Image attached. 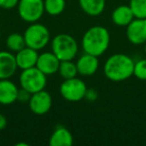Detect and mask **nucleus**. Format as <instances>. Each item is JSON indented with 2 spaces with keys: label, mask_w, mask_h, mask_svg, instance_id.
Wrapping results in <instances>:
<instances>
[{
  "label": "nucleus",
  "mask_w": 146,
  "mask_h": 146,
  "mask_svg": "<svg viewBox=\"0 0 146 146\" xmlns=\"http://www.w3.org/2000/svg\"><path fill=\"white\" fill-rule=\"evenodd\" d=\"M110 44V34L107 28L94 25L88 28L81 39V47L84 53L99 57L103 55Z\"/></svg>",
  "instance_id": "nucleus-1"
},
{
  "label": "nucleus",
  "mask_w": 146,
  "mask_h": 146,
  "mask_svg": "<svg viewBox=\"0 0 146 146\" xmlns=\"http://www.w3.org/2000/svg\"><path fill=\"white\" fill-rule=\"evenodd\" d=\"M134 61L123 53H116L107 58L103 66L104 75L114 82H121L133 75Z\"/></svg>",
  "instance_id": "nucleus-2"
},
{
  "label": "nucleus",
  "mask_w": 146,
  "mask_h": 146,
  "mask_svg": "<svg viewBox=\"0 0 146 146\" xmlns=\"http://www.w3.org/2000/svg\"><path fill=\"white\" fill-rule=\"evenodd\" d=\"M78 42L68 33H59L51 40V51L60 59L73 60L78 54Z\"/></svg>",
  "instance_id": "nucleus-3"
},
{
  "label": "nucleus",
  "mask_w": 146,
  "mask_h": 146,
  "mask_svg": "<svg viewBox=\"0 0 146 146\" xmlns=\"http://www.w3.org/2000/svg\"><path fill=\"white\" fill-rule=\"evenodd\" d=\"M23 36L26 46L37 51L45 48L50 42V32L48 28L39 22L30 23V25L25 29Z\"/></svg>",
  "instance_id": "nucleus-4"
},
{
  "label": "nucleus",
  "mask_w": 146,
  "mask_h": 146,
  "mask_svg": "<svg viewBox=\"0 0 146 146\" xmlns=\"http://www.w3.org/2000/svg\"><path fill=\"white\" fill-rule=\"evenodd\" d=\"M20 87L31 94L44 90L47 85V76L36 66L22 70L19 75Z\"/></svg>",
  "instance_id": "nucleus-5"
},
{
  "label": "nucleus",
  "mask_w": 146,
  "mask_h": 146,
  "mask_svg": "<svg viewBox=\"0 0 146 146\" xmlns=\"http://www.w3.org/2000/svg\"><path fill=\"white\" fill-rule=\"evenodd\" d=\"M87 89L85 82L76 76L74 78L63 80L59 87V93L61 97L66 101L78 102L85 98Z\"/></svg>",
  "instance_id": "nucleus-6"
},
{
  "label": "nucleus",
  "mask_w": 146,
  "mask_h": 146,
  "mask_svg": "<svg viewBox=\"0 0 146 146\" xmlns=\"http://www.w3.org/2000/svg\"><path fill=\"white\" fill-rule=\"evenodd\" d=\"M17 12L25 22H38L45 12L44 0H19Z\"/></svg>",
  "instance_id": "nucleus-7"
},
{
  "label": "nucleus",
  "mask_w": 146,
  "mask_h": 146,
  "mask_svg": "<svg viewBox=\"0 0 146 146\" xmlns=\"http://www.w3.org/2000/svg\"><path fill=\"white\" fill-rule=\"evenodd\" d=\"M28 104L31 112L36 115H44L52 107V96L45 89L41 90L31 94Z\"/></svg>",
  "instance_id": "nucleus-8"
},
{
  "label": "nucleus",
  "mask_w": 146,
  "mask_h": 146,
  "mask_svg": "<svg viewBox=\"0 0 146 146\" xmlns=\"http://www.w3.org/2000/svg\"><path fill=\"white\" fill-rule=\"evenodd\" d=\"M126 37L131 44H144L146 42V18H134L126 26Z\"/></svg>",
  "instance_id": "nucleus-9"
},
{
  "label": "nucleus",
  "mask_w": 146,
  "mask_h": 146,
  "mask_svg": "<svg viewBox=\"0 0 146 146\" xmlns=\"http://www.w3.org/2000/svg\"><path fill=\"white\" fill-rule=\"evenodd\" d=\"M60 62L61 60L52 51H47L39 54L36 67L40 71H42L46 76H49L58 72Z\"/></svg>",
  "instance_id": "nucleus-10"
},
{
  "label": "nucleus",
  "mask_w": 146,
  "mask_h": 146,
  "mask_svg": "<svg viewBox=\"0 0 146 146\" xmlns=\"http://www.w3.org/2000/svg\"><path fill=\"white\" fill-rule=\"evenodd\" d=\"M18 66L15 54L11 51H0V79H10L16 73Z\"/></svg>",
  "instance_id": "nucleus-11"
},
{
  "label": "nucleus",
  "mask_w": 146,
  "mask_h": 146,
  "mask_svg": "<svg viewBox=\"0 0 146 146\" xmlns=\"http://www.w3.org/2000/svg\"><path fill=\"white\" fill-rule=\"evenodd\" d=\"M78 74L81 76H92L99 68V60L95 55L83 53L76 61Z\"/></svg>",
  "instance_id": "nucleus-12"
},
{
  "label": "nucleus",
  "mask_w": 146,
  "mask_h": 146,
  "mask_svg": "<svg viewBox=\"0 0 146 146\" xmlns=\"http://www.w3.org/2000/svg\"><path fill=\"white\" fill-rule=\"evenodd\" d=\"M14 54L15 58H16L17 66L21 70H25V69H29L36 66L39 53L35 49L25 46L24 48H22Z\"/></svg>",
  "instance_id": "nucleus-13"
},
{
  "label": "nucleus",
  "mask_w": 146,
  "mask_h": 146,
  "mask_svg": "<svg viewBox=\"0 0 146 146\" xmlns=\"http://www.w3.org/2000/svg\"><path fill=\"white\" fill-rule=\"evenodd\" d=\"M19 88L10 79H0V104L10 105L17 101Z\"/></svg>",
  "instance_id": "nucleus-14"
},
{
  "label": "nucleus",
  "mask_w": 146,
  "mask_h": 146,
  "mask_svg": "<svg viewBox=\"0 0 146 146\" xmlns=\"http://www.w3.org/2000/svg\"><path fill=\"white\" fill-rule=\"evenodd\" d=\"M73 144V135L65 126H57L49 138L50 146H70Z\"/></svg>",
  "instance_id": "nucleus-15"
},
{
  "label": "nucleus",
  "mask_w": 146,
  "mask_h": 146,
  "mask_svg": "<svg viewBox=\"0 0 146 146\" xmlns=\"http://www.w3.org/2000/svg\"><path fill=\"white\" fill-rule=\"evenodd\" d=\"M135 18L133 11L129 5H120L116 7L111 14L112 22L117 26H127Z\"/></svg>",
  "instance_id": "nucleus-16"
},
{
  "label": "nucleus",
  "mask_w": 146,
  "mask_h": 146,
  "mask_svg": "<svg viewBox=\"0 0 146 146\" xmlns=\"http://www.w3.org/2000/svg\"><path fill=\"white\" fill-rule=\"evenodd\" d=\"M81 10L89 16H98L105 9L106 0H78Z\"/></svg>",
  "instance_id": "nucleus-17"
},
{
  "label": "nucleus",
  "mask_w": 146,
  "mask_h": 146,
  "mask_svg": "<svg viewBox=\"0 0 146 146\" xmlns=\"http://www.w3.org/2000/svg\"><path fill=\"white\" fill-rule=\"evenodd\" d=\"M5 44H6L7 49L13 53L18 52L19 50H21V49L26 46L24 36H23V34H21L19 32L10 33L7 36Z\"/></svg>",
  "instance_id": "nucleus-18"
},
{
  "label": "nucleus",
  "mask_w": 146,
  "mask_h": 146,
  "mask_svg": "<svg viewBox=\"0 0 146 146\" xmlns=\"http://www.w3.org/2000/svg\"><path fill=\"white\" fill-rule=\"evenodd\" d=\"M58 73L63 80L74 78L78 75L77 66L76 62H73L72 60H63L60 62L58 69Z\"/></svg>",
  "instance_id": "nucleus-19"
},
{
  "label": "nucleus",
  "mask_w": 146,
  "mask_h": 146,
  "mask_svg": "<svg viewBox=\"0 0 146 146\" xmlns=\"http://www.w3.org/2000/svg\"><path fill=\"white\" fill-rule=\"evenodd\" d=\"M65 0H44V9L47 14L51 16H58L65 10Z\"/></svg>",
  "instance_id": "nucleus-20"
},
{
  "label": "nucleus",
  "mask_w": 146,
  "mask_h": 146,
  "mask_svg": "<svg viewBox=\"0 0 146 146\" xmlns=\"http://www.w3.org/2000/svg\"><path fill=\"white\" fill-rule=\"evenodd\" d=\"M129 6L135 18H146V0H130Z\"/></svg>",
  "instance_id": "nucleus-21"
},
{
  "label": "nucleus",
  "mask_w": 146,
  "mask_h": 146,
  "mask_svg": "<svg viewBox=\"0 0 146 146\" xmlns=\"http://www.w3.org/2000/svg\"><path fill=\"white\" fill-rule=\"evenodd\" d=\"M133 75L139 80H146V59H140L134 63Z\"/></svg>",
  "instance_id": "nucleus-22"
},
{
  "label": "nucleus",
  "mask_w": 146,
  "mask_h": 146,
  "mask_svg": "<svg viewBox=\"0 0 146 146\" xmlns=\"http://www.w3.org/2000/svg\"><path fill=\"white\" fill-rule=\"evenodd\" d=\"M19 0H0V8L10 10L18 5Z\"/></svg>",
  "instance_id": "nucleus-23"
},
{
  "label": "nucleus",
  "mask_w": 146,
  "mask_h": 146,
  "mask_svg": "<svg viewBox=\"0 0 146 146\" xmlns=\"http://www.w3.org/2000/svg\"><path fill=\"white\" fill-rule=\"evenodd\" d=\"M31 97V93L28 92L27 90L23 89L20 87V89L18 90V94H17V101L19 102H29Z\"/></svg>",
  "instance_id": "nucleus-24"
},
{
  "label": "nucleus",
  "mask_w": 146,
  "mask_h": 146,
  "mask_svg": "<svg viewBox=\"0 0 146 146\" xmlns=\"http://www.w3.org/2000/svg\"><path fill=\"white\" fill-rule=\"evenodd\" d=\"M98 97V93L95 89H92V88H88L87 91L85 94V99H87L88 101H95Z\"/></svg>",
  "instance_id": "nucleus-25"
},
{
  "label": "nucleus",
  "mask_w": 146,
  "mask_h": 146,
  "mask_svg": "<svg viewBox=\"0 0 146 146\" xmlns=\"http://www.w3.org/2000/svg\"><path fill=\"white\" fill-rule=\"evenodd\" d=\"M6 126H7V118L2 113H0V131H2Z\"/></svg>",
  "instance_id": "nucleus-26"
},
{
  "label": "nucleus",
  "mask_w": 146,
  "mask_h": 146,
  "mask_svg": "<svg viewBox=\"0 0 146 146\" xmlns=\"http://www.w3.org/2000/svg\"><path fill=\"white\" fill-rule=\"evenodd\" d=\"M144 51H145V54H146V42L144 43Z\"/></svg>",
  "instance_id": "nucleus-27"
}]
</instances>
